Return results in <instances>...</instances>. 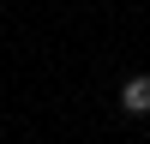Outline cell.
I'll list each match as a JSON object with an SVG mask.
<instances>
[{
	"mask_svg": "<svg viewBox=\"0 0 150 144\" xmlns=\"http://www.w3.org/2000/svg\"><path fill=\"white\" fill-rule=\"evenodd\" d=\"M120 108L126 114H150V72H132V78H120Z\"/></svg>",
	"mask_w": 150,
	"mask_h": 144,
	"instance_id": "1",
	"label": "cell"
}]
</instances>
